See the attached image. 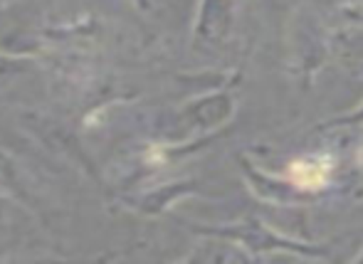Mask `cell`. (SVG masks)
<instances>
[{"label":"cell","instance_id":"6da1fadb","mask_svg":"<svg viewBox=\"0 0 363 264\" xmlns=\"http://www.w3.org/2000/svg\"><path fill=\"white\" fill-rule=\"evenodd\" d=\"M291 178L299 188H319L326 180V168H321L319 163H294Z\"/></svg>","mask_w":363,"mask_h":264}]
</instances>
